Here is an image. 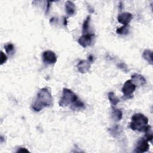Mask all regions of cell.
<instances>
[{
	"label": "cell",
	"instance_id": "13",
	"mask_svg": "<svg viewBox=\"0 0 153 153\" xmlns=\"http://www.w3.org/2000/svg\"><path fill=\"white\" fill-rule=\"evenodd\" d=\"M108 99L112 105V106H116L119 102H120V99L115 94L114 92H109L108 94Z\"/></svg>",
	"mask_w": 153,
	"mask_h": 153
},
{
	"label": "cell",
	"instance_id": "9",
	"mask_svg": "<svg viewBox=\"0 0 153 153\" xmlns=\"http://www.w3.org/2000/svg\"><path fill=\"white\" fill-rule=\"evenodd\" d=\"M133 19V16L130 13H120L117 17V20L123 25H128Z\"/></svg>",
	"mask_w": 153,
	"mask_h": 153
},
{
	"label": "cell",
	"instance_id": "2",
	"mask_svg": "<svg viewBox=\"0 0 153 153\" xmlns=\"http://www.w3.org/2000/svg\"><path fill=\"white\" fill-rule=\"evenodd\" d=\"M130 127L133 130L141 132H146L151 129V126L148 125V118L141 113H136L132 116Z\"/></svg>",
	"mask_w": 153,
	"mask_h": 153
},
{
	"label": "cell",
	"instance_id": "6",
	"mask_svg": "<svg viewBox=\"0 0 153 153\" xmlns=\"http://www.w3.org/2000/svg\"><path fill=\"white\" fill-rule=\"evenodd\" d=\"M94 35L93 33L84 34L80 36L78 40V42L80 45L84 48H86L90 46L93 41V38Z\"/></svg>",
	"mask_w": 153,
	"mask_h": 153
},
{
	"label": "cell",
	"instance_id": "12",
	"mask_svg": "<svg viewBox=\"0 0 153 153\" xmlns=\"http://www.w3.org/2000/svg\"><path fill=\"white\" fill-rule=\"evenodd\" d=\"M112 117L117 121L121 120L123 117L122 111L120 109L115 108V106H112Z\"/></svg>",
	"mask_w": 153,
	"mask_h": 153
},
{
	"label": "cell",
	"instance_id": "16",
	"mask_svg": "<svg viewBox=\"0 0 153 153\" xmlns=\"http://www.w3.org/2000/svg\"><path fill=\"white\" fill-rule=\"evenodd\" d=\"M4 48H5V50L6 53L10 56L13 55L15 52L14 46L11 43H8V44L5 45Z\"/></svg>",
	"mask_w": 153,
	"mask_h": 153
},
{
	"label": "cell",
	"instance_id": "3",
	"mask_svg": "<svg viewBox=\"0 0 153 153\" xmlns=\"http://www.w3.org/2000/svg\"><path fill=\"white\" fill-rule=\"evenodd\" d=\"M78 99V98L77 96L71 90L67 88H63L59 104L61 107H65L69 105H72Z\"/></svg>",
	"mask_w": 153,
	"mask_h": 153
},
{
	"label": "cell",
	"instance_id": "10",
	"mask_svg": "<svg viewBox=\"0 0 153 153\" xmlns=\"http://www.w3.org/2000/svg\"><path fill=\"white\" fill-rule=\"evenodd\" d=\"M131 80L136 86H142L146 84V79L144 76L138 74L131 75Z\"/></svg>",
	"mask_w": 153,
	"mask_h": 153
},
{
	"label": "cell",
	"instance_id": "23",
	"mask_svg": "<svg viewBox=\"0 0 153 153\" xmlns=\"http://www.w3.org/2000/svg\"><path fill=\"white\" fill-rule=\"evenodd\" d=\"M50 1H47V8H46V13L47 12H48V10H49V8H50Z\"/></svg>",
	"mask_w": 153,
	"mask_h": 153
},
{
	"label": "cell",
	"instance_id": "8",
	"mask_svg": "<svg viewBox=\"0 0 153 153\" xmlns=\"http://www.w3.org/2000/svg\"><path fill=\"white\" fill-rule=\"evenodd\" d=\"M78 71L81 74H85L88 72L91 68L90 62L86 60H80L76 65Z\"/></svg>",
	"mask_w": 153,
	"mask_h": 153
},
{
	"label": "cell",
	"instance_id": "24",
	"mask_svg": "<svg viewBox=\"0 0 153 153\" xmlns=\"http://www.w3.org/2000/svg\"><path fill=\"white\" fill-rule=\"evenodd\" d=\"M66 24H67V20H66V18L65 17L64 18V25H66Z\"/></svg>",
	"mask_w": 153,
	"mask_h": 153
},
{
	"label": "cell",
	"instance_id": "20",
	"mask_svg": "<svg viewBox=\"0 0 153 153\" xmlns=\"http://www.w3.org/2000/svg\"><path fill=\"white\" fill-rule=\"evenodd\" d=\"M7 60V56L2 52H1V65H2Z\"/></svg>",
	"mask_w": 153,
	"mask_h": 153
},
{
	"label": "cell",
	"instance_id": "15",
	"mask_svg": "<svg viewBox=\"0 0 153 153\" xmlns=\"http://www.w3.org/2000/svg\"><path fill=\"white\" fill-rule=\"evenodd\" d=\"M90 19H91L90 16H88L83 22L82 27V32L83 35L88 33V28H89Z\"/></svg>",
	"mask_w": 153,
	"mask_h": 153
},
{
	"label": "cell",
	"instance_id": "4",
	"mask_svg": "<svg viewBox=\"0 0 153 153\" xmlns=\"http://www.w3.org/2000/svg\"><path fill=\"white\" fill-rule=\"evenodd\" d=\"M136 87V86L133 83L131 79L127 80L124 82L121 89L122 92L124 94V96L126 97H127L129 99L130 98V96L132 97V94L135 91Z\"/></svg>",
	"mask_w": 153,
	"mask_h": 153
},
{
	"label": "cell",
	"instance_id": "5",
	"mask_svg": "<svg viewBox=\"0 0 153 153\" xmlns=\"http://www.w3.org/2000/svg\"><path fill=\"white\" fill-rule=\"evenodd\" d=\"M42 60L47 65H53L57 62V56L53 51L46 50L42 53Z\"/></svg>",
	"mask_w": 153,
	"mask_h": 153
},
{
	"label": "cell",
	"instance_id": "19",
	"mask_svg": "<svg viewBox=\"0 0 153 153\" xmlns=\"http://www.w3.org/2000/svg\"><path fill=\"white\" fill-rule=\"evenodd\" d=\"M146 134H145V139L148 140V141H150V142H152V138H153V136H152V132L149 130H148V131L145 132Z\"/></svg>",
	"mask_w": 153,
	"mask_h": 153
},
{
	"label": "cell",
	"instance_id": "1",
	"mask_svg": "<svg viewBox=\"0 0 153 153\" xmlns=\"http://www.w3.org/2000/svg\"><path fill=\"white\" fill-rule=\"evenodd\" d=\"M53 105V99L51 89L45 87L42 88L38 92L35 101L32 105V109L39 112L45 107H50Z\"/></svg>",
	"mask_w": 153,
	"mask_h": 153
},
{
	"label": "cell",
	"instance_id": "22",
	"mask_svg": "<svg viewBox=\"0 0 153 153\" xmlns=\"http://www.w3.org/2000/svg\"><path fill=\"white\" fill-rule=\"evenodd\" d=\"M17 152H29V151L25 148H19Z\"/></svg>",
	"mask_w": 153,
	"mask_h": 153
},
{
	"label": "cell",
	"instance_id": "17",
	"mask_svg": "<svg viewBox=\"0 0 153 153\" xmlns=\"http://www.w3.org/2000/svg\"><path fill=\"white\" fill-rule=\"evenodd\" d=\"M129 32V26L128 25H123L122 27L117 28L116 32L118 34H127Z\"/></svg>",
	"mask_w": 153,
	"mask_h": 153
},
{
	"label": "cell",
	"instance_id": "11",
	"mask_svg": "<svg viewBox=\"0 0 153 153\" xmlns=\"http://www.w3.org/2000/svg\"><path fill=\"white\" fill-rule=\"evenodd\" d=\"M75 5L71 1H67L65 2V11L66 13L69 16H72L75 13Z\"/></svg>",
	"mask_w": 153,
	"mask_h": 153
},
{
	"label": "cell",
	"instance_id": "14",
	"mask_svg": "<svg viewBox=\"0 0 153 153\" xmlns=\"http://www.w3.org/2000/svg\"><path fill=\"white\" fill-rule=\"evenodd\" d=\"M143 58L150 65H152V51L150 50H145L142 53Z\"/></svg>",
	"mask_w": 153,
	"mask_h": 153
},
{
	"label": "cell",
	"instance_id": "18",
	"mask_svg": "<svg viewBox=\"0 0 153 153\" xmlns=\"http://www.w3.org/2000/svg\"><path fill=\"white\" fill-rule=\"evenodd\" d=\"M72 107H71V108L74 109H82V108H84V103L80 101L79 99L76 100L74 103H73L72 105Z\"/></svg>",
	"mask_w": 153,
	"mask_h": 153
},
{
	"label": "cell",
	"instance_id": "21",
	"mask_svg": "<svg viewBox=\"0 0 153 153\" xmlns=\"http://www.w3.org/2000/svg\"><path fill=\"white\" fill-rule=\"evenodd\" d=\"M124 65H125V64L124 63H121L120 65H119V68H120V69H123L124 71H127V66H125L124 67Z\"/></svg>",
	"mask_w": 153,
	"mask_h": 153
},
{
	"label": "cell",
	"instance_id": "7",
	"mask_svg": "<svg viewBox=\"0 0 153 153\" xmlns=\"http://www.w3.org/2000/svg\"><path fill=\"white\" fill-rule=\"evenodd\" d=\"M149 148V145L148 144V141L144 137L140 138L137 143L135 148L134 151L136 152H146Z\"/></svg>",
	"mask_w": 153,
	"mask_h": 153
}]
</instances>
